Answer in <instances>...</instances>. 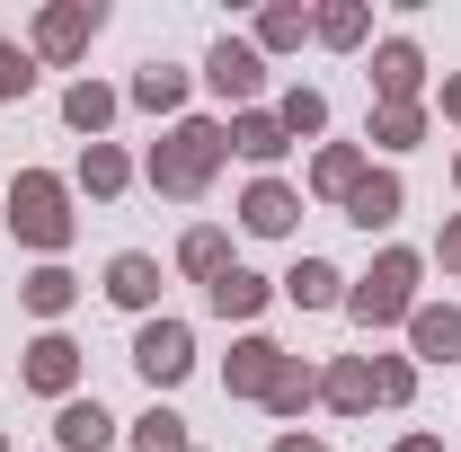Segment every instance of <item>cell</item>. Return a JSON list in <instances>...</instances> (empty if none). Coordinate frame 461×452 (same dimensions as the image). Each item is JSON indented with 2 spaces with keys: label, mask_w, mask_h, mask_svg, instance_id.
<instances>
[{
  "label": "cell",
  "mask_w": 461,
  "mask_h": 452,
  "mask_svg": "<svg viewBox=\"0 0 461 452\" xmlns=\"http://www.w3.org/2000/svg\"><path fill=\"white\" fill-rule=\"evenodd\" d=\"M142 364H151V373L169 382L177 364H186V338H177V329H160V338H142Z\"/></svg>",
  "instance_id": "6da1fadb"
}]
</instances>
